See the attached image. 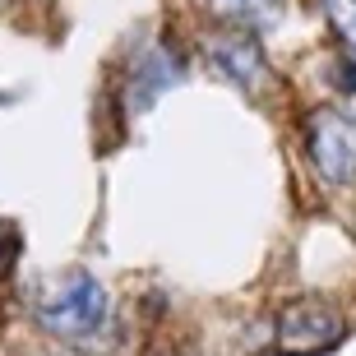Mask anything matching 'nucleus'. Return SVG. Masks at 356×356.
Returning <instances> with one entry per match:
<instances>
[{
	"instance_id": "nucleus-7",
	"label": "nucleus",
	"mask_w": 356,
	"mask_h": 356,
	"mask_svg": "<svg viewBox=\"0 0 356 356\" xmlns=\"http://www.w3.org/2000/svg\"><path fill=\"white\" fill-rule=\"evenodd\" d=\"M319 5H324V19H329L333 38L356 56V0H319Z\"/></svg>"
},
{
	"instance_id": "nucleus-2",
	"label": "nucleus",
	"mask_w": 356,
	"mask_h": 356,
	"mask_svg": "<svg viewBox=\"0 0 356 356\" xmlns=\"http://www.w3.org/2000/svg\"><path fill=\"white\" fill-rule=\"evenodd\" d=\"M305 153L329 185L356 181V116L343 106H315L305 116Z\"/></svg>"
},
{
	"instance_id": "nucleus-6",
	"label": "nucleus",
	"mask_w": 356,
	"mask_h": 356,
	"mask_svg": "<svg viewBox=\"0 0 356 356\" xmlns=\"http://www.w3.org/2000/svg\"><path fill=\"white\" fill-rule=\"evenodd\" d=\"M213 14H222L232 24H241L245 33H259V28H273L287 10V0H204Z\"/></svg>"
},
{
	"instance_id": "nucleus-8",
	"label": "nucleus",
	"mask_w": 356,
	"mask_h": 356,
	"mask_svg": "<svg viewBox=\"0 0 356 356\" xmlns=\"http://www.w3.org/2000/svg\"><path fill=\"white\" fill-rule=\"evenodd\" d=\"M19 254H24V232H19L10 218H0V277H10V273H14Z\"/></svg>"
},
{
	"instance_id": "nucleus-3",
	"label": "nucleus",
	"mask_w": 356,
	"mask_h": 356,
	"mask_svg": "<svg viewBox=\"0 0 356 356\" xmlns=\"http://www.w3.org/2000/svg\"><path fill=\"white\" fill-rule=\"evenodd\" d=\"M347 338V319L333 310L329 301H291L277 315V333H273V352L277 356H324Z\"/></svg>"
},
{
	"instance_id": "nucleus-4",
	"label": "nucleus",
	"mask_w": 356,
	"mask_h": 356,
	"mask_svg": "<svg viewBox=\"0 0 356 356\" xmlns=\"http://www.w3.org/2000/svg\"><path fill=\"white\" fill-rule=\"evenodd\" d=\"M204 51H209V65L222 74L232 88L241 92H259L268 83V56L264 47H259V38L254 33H213V38H204Z\"/></svg>"
},
{
	"instance_id": "nucleus-1",
	"label": "nucleus",
	"mask_w": 356,
	"mask_h": 356,
	"mask_svg": "<svg viewBox=\"0 0 356 356\" xmlns=\"http://www.w3.org/2000/svg\"><path fill=\"white\" fill-rule=\"evenodd\" d=\"M106 287L88 268H70V273L51 277L47 287L38 291V324L42 333L51 338H65V343H79L88 333H97L106 324Z\"/></svg>"
},
{
	"instance_id": "nucleus-5",
	"label": "nucleus",
	"mask_w": 356,
	"mask_h": 356,
	"mask_svg": "<svg viewBox=\"0 0 356 356\" xmlns=\"http://www.w3.org/2000/svg\"><path fill=\"white\" fill-rule=\"evenodd\" d=\"M181 79H185L181 51H176V47H167V42L148 47V51L134 60V70H130V111H148L162 92L176 88Z\"/></svg>"
},
{
	"instance_id": "nucleus-9",
	"label": "nucleus",
	"mask_w": 356,
	"mask_h": 356,
	"mask_svg": "<svg viewBox=\"0 0 356 356\" xmlns=\"http://www.w3.org/2000/svg\"><path fill=\"white\" fill-rule=\"evenodd\" d=\"M333 83L347 92H356V56H343V60H333Z\"/></svg>"
}]
</instances>
